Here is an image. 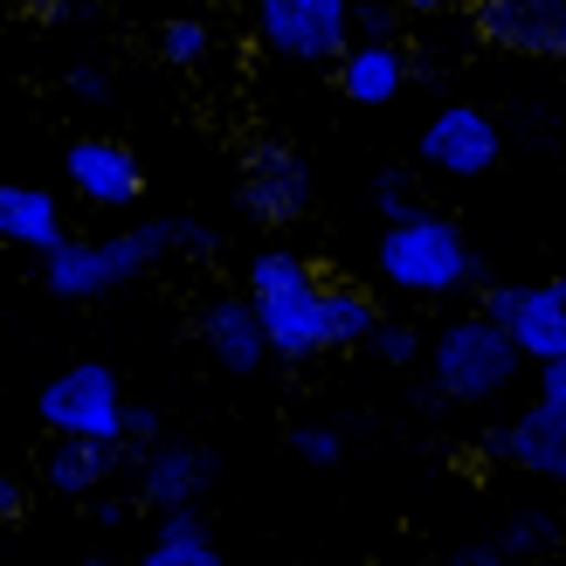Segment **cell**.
<instances>
[{
	"instance_id": "3",
	"label": "cell",
	"mask_w": 566,
	"mask_h": 566,
	"mask_svg": "<svg viewBox=\"0 0 566 566\" xmlns=\"http://www.w3.org/2000/svg\"><path fill=\"white\" fill-rule=\"evenodd\" d=\"M518 366H525V353L512 346V332L491 325L484 311H470V318H449L436 332V346H429L436 387L421 401H497L518 380Z\"/></svg>"
},
{
	"instance_id": "11",
	"label": "cell",
	"mask_w": 566,
	"mask_h": 566,
	"mask_svg": "<svg viewBox=\"0 0 566 566\" xmlns=\"http://www.w3.org/2000/svg\"><path fill=\"white\" fill-rule=\"evenodd\" d=\"M242 208L263 221V229H283L311 208V166L297 146H256L242 159Z\"/></svg>"
},
{
	"instance_id": "19",
	"label": "cell",
	"mask_w": 566,
	"mask_h": 566,
	"mask_svg": "<svg viewBox=\"0 0 566 566\" xmlns=\"http://www.w3.org/2000/svg\"><path fill=\"white\" fill-rule=\"evenodd\" d=\"M318 283V270H311L297 249H256L249 256V304H270V297H291V291H311Z\"/></svg>"
},
{
	"instance_id": "29",
	"label": "cell",
	"mask_w": 566,
	"mask_h": 566,
	"mask_svg": "<svg viewBox=\"0 0 566 566\" xmlns=\"http://www.w3.org/2000/svg\"><path fill=\"white\" fill-rule=\"evenodd\" d=\"M21 518H28V491L14 476H0V525H21Z\"/></svg>"
},
{
	"instance_id": "12",
	"label": "cell",
	"mask_w": 566,
	"mask_h": 566,
	"mask_svg": "<svg viewBox=\"0 0 566 566\" xmlns=\"http://www.w3.org/2000/svg\"><path fill=\"white\" fill-rule=\"evenodd\" d=\"M484 457H497V463H512L525 476H539V484L566 491V408H546V401L518 408L512 429H497L484 442Z\"/></svg>"
},
{
	"instance_id": "30",
	"label": "cell",
	"mask_w": 566,
	"mask_h": 566,
	"mask_svg": "<svg viewBox=\"0 0 566 566\" xmlns=\"http://www.w3.org/2000/svg\"><path fill=\"white\" fill-rule=\"evenodd\" d=\"M539 401L566 408V366H539Z\"/></svg>"
},
{
	"instance_id": "26",
	"label": "cell",
	"mask_w": 566,
	"mask_h": 566,
	"mask_svg": "<svg viewBox=\"0 0 566 566\" xmlns=\"http://www.w3.org/2000/svg\"><path fill=\"white\" fill-rule=\"evenodd\" d=\"M449 566H518V559L504 553L497 539H470V546H457V553H449Z\"/></svg>"
},
{
	"instance_id": "2",
	"label": "cell",
	"mask_w": 566,
	"mask_h": 566,
	"mask_svg": "<svg viewBox=\"0 0 566 566\" xmlns=\"http://www.w3.org/2000/svg\"><path fill=\"white\" fill-rule=\"evenodd\" d=\"M380 276L401 297H449V291L484 283V263H476L470 235L449 214H415L380 235Z\"/></svg>"
},
{
	"instance_id": "7",
	"label": "cell",
	"mask_w": 566,
	"mask_h": 566,
	"mask_svg": "<svg viewBox=\"0 0 566 566\" xmlns=\"http://www.w3.org/2000/svg\"><path fill=\"white\" fill-rule=\"evenodd\" d=\"M470 28L484 49L532 55V63H566V0H476Z\"/></svg>"
},
{
	"instance_id": "18",
	"label": "cell",
	"mask_w": 566,
	"mask_h": 566,
	"mask_svg": "<svg viewBox=\"0 0 566 566\" xmlns=\"http://www.w3.org/2000/svg\"><path fill=\"white\" fill-rule=\"evenodd\" d=\"M132 566H221V546H214V532L201 525V512H174V518L153 525L146 553H138Z\"/></svg>"
},
{
	"instance_id": "17",
	"label": "cell",
	"mask_w": 566,
	"mask_h": 566,
	"mask_svg": "<svg viewBox=\"0 0 566 566\" xmlns=\"http://www.w3.org/2000/svg\"><path fill=\"white\" fill-rule=\"evenodd\" d=\"M125 463V442H49L42 457V484L63 497H91L111 484V470Z\"/></svg>"
},
{
	"instance_id": "32",
	"label": "cell",
	"mask_w": 566,
	"mask_h": 566,
	"mask_svg": "<svg viewBox=\"0 0 566 566\" xmlns=\"http://www.w3.org/2000/svg\"><path fill=\"white\" fill-rule=\"evenodd\" d=\"M83 566H118V559H104V553H97V559H83Z\"/></svg>"
},
{
	"instance_id": "24",
	"label": "cell",
	"mask_w": 566,
	"mask_h": 566,
	"mask_svg": "<svg viewBox=\"0 0 566 566\" xmlns=\"http://www.w3.org/2000/svg\"><path fill=\"white\" fill-rule=\"evenodd\" d=\"M366 353H374L380 366H415V359H421V325L387 318V325L374 332V346H366Z\"/></svg>"
},
{
	"instance_id": "4",
	"label": "cell",
	"mask_w": 566,
	"mask_h": 566,
	"mask_svg": "<svg viewBox=\"0 0 566 566\" xmlns=\"http://www.w3.org/2000/svg\"><path fill=\"white\" fill-rule=\"evenodd\" d=\"M125 408L132 401L104 359H76L35 394V415L55 442H125Z\"/></svg>"
},
{
	"instance_id": "16",
	"label": "cell",
	"mask_w": 566,
	"mask_h": 566,
	"mask_svg": "<svg viewBox=\"0 0 566 566\" xmlns=\"http://www.w3.org/2000/svg\"><path fill=\"white\" fill-rule=\"evenodd\" d=\"M0 242H14V249H35V256L49 263L55 249L70 242L63 214H55V193H42V187H21V180H8V187H0Z\"/></svg>"
},
{
	"instance_id": "28",
	"label": "cell",
	"mask_w": 566,
	"mask_h": 566,
	"mask_svg": "<svg viewBox=\"0 0 566 566\" xmlns=\"http://www.w3.org/2000/svg\"><path fill=\"white\" fill-rule=\"evenodd\" d=\"M70 97L104 104V97H111V76H104V70H76V76H70Z\"/></svg>"
},
{
	"instance_id": "27",
	"label": "cell",
	"mask_w": 566,
	"mask_h": 566,
	"mask_svg": "<svg viewBox=\"0 0 566 566\" xmlns=\"http://www.w3.org/2000/svg\"><path fill=\"white\" fill-rule=\"evenodd\" d=\"M125 442H146V449H153V442H166V436H159V415L132 401V408H125Z\"/></svg>"
},
{
	"instance_id": "25",
	"label": "cell",
	"mask_w": 566,
	"mask_h": 566,
	"mask_svg": "<svg viewBox=\"0 0 566 566\" xmlns=\"http://www.w3.org/2000/svg\"><path fill=\"white\" fill-rule=\"evenodd\" d=\"M415 14L408 8H353V42H401V28H408Z\"/></svg>"
},
{
	"instance_id": "13",
	"label": "cell",
	"mask_w": 566,
	"mask_h": 566,
	"mask_svg": "<svg viewBox=\"0 0 566 566\" xmlns=\"http://www.w3.org/2000/svg\"><path fill=\"white\" fill-rule=\"evenodd\" d=\"M201 484H208V457L193 442H153L146 457H138V504L159 512V518L193 512Z\"/></svg>"
},
{
	"instance_id": "9",
	"label": "cell",
	"mask_w": 566,
	"mask_h": 566,
	"mask_svg": "<svg viewBox=\"0 0 566 566\" xmlns=\"http://www.w3.org/2000/svg\"><path fill=\"white\" fill-rule=\"evenodd\" d=\"M63 174L76 187V201L97 208V214H125V208H138V193H146V166H138V153L118 146V138H76L63 153Z\"/></svg>"
},
{
	"instance_id": "5",
	"label": "cell",
	"mask_w": 566,
	"mask_h": 566,
	"mask_svg": "<svg viewBox=\"0 0 566 566\" xmlns=\"http://www.w3.org/2000/svg\"><path fill=\"white\" fill-rule=\"evenodd\" d=\"M249 28H256V42L270 55H283V63H332L353 49V8L346 0H263L256 14H249Z\"/></svg>"
},
{
	"instance_id": "20",
	"label": "cell",
	"mask_w": 566,
	"mask_h": 566,
	"mask_svg": "<svg viewBox=\"0 0 566 566\" xmlns=\"http://www.w3.org/2000/svg\"><path fill=\"white\" fill-rule=\"evenodd\" d=\"M553 539H559V518H553V512H539V504H532V512H512V518H504V532H497V546L512 553V559L546 553Z\"/></svg>"
},
{
	"instance_id": "31",
	"label": "cell",
	"mask_w": 566,
	"mask_h": 566,
	"mask_svg": "<svg viewBox=\"0 0 566 566\" xmlns=\"http://www.w3.org/2000/svg\"><path fill=\"white\" fill-rule=\"evenodd\" d=\"M91 518H97L104 532H118V525L132 518V504H125V497H97V504H91Z\"/></svg>"
},
{
	"instance_id": "14",
	"label": "cell",
	"mask_w": 566,
	"mask_h": 566,
	"mask_svg": "<svg viewBox=\"0 0 566 566\" xmlns=\"http://www.w3.org/2000/svg\"><path fill=\"white\" fill-rule=\"evenodd\" d=\"M408 76H415L408 42H353L346 55H338V70H332V83H338L346 104H394L408 91Z\"/></svg>"
},
{
	"instance_id": "1",
	"label": "cell",
	"mask_w": 566,
	"mask_h": 566,
	"mask_svg": "<svg viewBox=\"0 0 566 566\" xmlns=\"http://www.w3.org/2000/svg\"><path fill=\"white\" fill-rule=\"evenodd\" d=\"M174 249H187V256H208L214 249V229L208 221H187V214H166V221H138V229H118L111 242H63L55 256L42 263V283L55 297H104V291H118V283L132 276H146L159 256H174Z\"/></svg>"
},
{
	"instance_id": "6",
	"label": "cell",
	"mask_w": 566,
	"mask_h": 566,
	"mask_svg": "<svg viewBox=\"0 0 566 566\" xmlns=\"http://www.w3.org/2000/svg\"><path fill=\"white\" fill-rule=\"evenodd\" d=\"M484 318L512 332L532 366H566V276L546 283H484Z\"/></svg>"
},
{
	"instance_id": "10",
	"label": "cell",
	"mask_w": 566,
	"mask_h": 566,
	"mask_svg": "<svg viewBox=\"0 0 566 566\" xmlns=\"http://www.w3.org/2000/svg\"><path fill=\"white\" fill-rule=\"evenodd\" d=\"M263 318V338H270V359H318V353H338L332 338V276H318L311 291H291V297H270L256 304Z\"/></svg>"
},
{
	"instance_id": "22",
	"label": "cell",
	"mask_w": 566,
	"mask_h": 566,
	"mask_svg": "<svg viewBox=\"0 0 566 566\" xmlns=\"http://www.w3.org/2000/svg\"><path fill=\"white\" fill-rule=\"evenodd\" d=\"M374 208L387 214V229H401V221L429 214V208H421V193H415V174H401V166H387V174H374Z\"/></svg>"
},
{
	"instance_id": "21",
	"label": "cell",
	"mask_w": 566,
	"mask_h": 566,
	"mask_svg": "<svg viewBox=\"0 0 566 566\" xmlns=\"http://www.w3.org/2000/svg\"><path fill=\"white\" fill-rule=\"evenodd\" d=\"M159 49H166V63L193 70V63H208V55H214L221 42H214V28H208V21L180 14V21H166V28H159Z\"/></svg>"
},
{
	"instance_id": "8",
	"label": "cell",
	"mask_w": 566,
	"mask_h": 566,
	"mask_svg": "<svg viewBox=\"0 0 566 566\" xmlns=\"http://www.w3.org/2000/svg\"><path fill=\"white\" fill-rule=\"evenodd\" d=\"M415 159L429 174H449V180H476L497 166V118L484 104H442L415 138Z\"/></svg>"
},
{
	"instance_id": "15",
	"label": "cell",
	"mask_w": 566,
	"mask_h": 566,
	"mask_svg": "<svg viewBox=\"0 0 566 566\" xmlns=\"http://www.w3.org/2000/svg\"><path fill=\"white\" fill-rule=\"evenodd\" d=\"M201 338L208 353L221 359V374H263L270 366V338H263V318L249 297H221L201 311Z\"/></svg>"
},
{
	"instance_id": "23",
	"label": "cell",
	"mask_w": 566,
	"mask_h": 566,
	"mask_svg": "<svg viewBox=\"0 0 566 566\" xmlns=\"http://www.w3.org/2000/svg\"><path fill=\"white\" fill-rule=\"evenodd\" d=\"M291 449H297V463L332 470L338 457H346V429H338V421H297V429H291Z\"/></svg>"
}]
</instances>
